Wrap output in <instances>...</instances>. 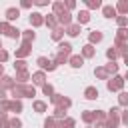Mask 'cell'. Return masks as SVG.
Returning a JSON list of instances; mask_svg holds the SVG:
<instances>
[{
	"label": "cell",
	"instance_id": "26",
	"mask_svg": "<svg viewBox=\"0 0 128 128\" xmlns=\"http://www.w3.org/2000/svg\"><path fill=\"white\" fill-rule=\"evenodd\" d=\"M126 36H128V30L126 28H118V32H116V44L126 42Z\"/></svg>",
	"mask_w": 128,
	"mask_h": 128
},
{
	"label": "cell",
	"instance_id": "51",
	"mask_svg": "<svg viewBox=\"0 0 128 128\" xmlns=\"http://www.w3.org/2000/svg\"><path fill=\"white\" fill-rule=\"evenodd\" d=\"M0 76H4V66L0 64Z\"/></svg>",
	"mask_w": 128,
	"mask_h": 128
},
{
	"label": "cell",
	"instance_id": "47",
	"mask_svg": "<svg viewBox=\"0 0 128 128\" xmlns=\"http://www.w3.org/2000/svg\"><path fill=\"white\" fill-rule=\"evenodd\" d=\"M6 60H8V52H6L4 48H2V50H0V64H4Z\"/></svg>",
	"mask_w": 128,
	"mask_h": 128
},
{
	"label": "cell",
	"instance_id": "4",
	"mask_svg": "<svg viewBox=\"0 0 128 128\" xmlns=\"http://www.w3.org/2000/svg\"><path fill=\"white\" fill-rule=\"evenodd\" d=\"M120 124V108H112L106 116V128H118Z\"/></svg>",
	"mask_w": 128,
	"mask_h": 128
},
{
	"label": "cell",
	"instance_id": "18",
	"mask_svg": "<svg viewBox=\"0 0 128 128\" xmlns=\"http://www.w3.org/2000/svg\"><path fill=\"white\" fill-rule=\"evenodd\" d=\"M50 38H52V40H56V42H62V38H64V28H62V26H56V28L52 30Z\"/></svg>",
	"mask_w": 128,
	"mask_h": 128
},
{
	"label": "cell",
	"instance_id": "33",
	"mask_svg": "<svg viewBox=\"0 0 128 128\" xmlns=\"http://www.w3.org/2000/svg\"><path fill=\"white\" fill-rule=\"evenodd\" d=\"M74 126H76V120L74 118H68V116L62 118V128H74Z\"/></svg>",
	"mask_w": 128,
	"mask_h": 128
},
{
	"label": "cell",
	"instance_id": "24",
	"mask_svg": "<svg viewBox=\"0 0 128 128\" xmlns=\"http://www.w3.org/2000/svg\"><path fill=\"white\" fill-rule=\"evenodd\" d=\"M94 76H96V78H100V80H108V78H110V76H108V72L104 70V66H96V68H94Z\"/></svg>",
	"mask_w": 128,
	"mask_h": 128
},
{
	"label": "cell",
	"instance_id": "8",
	"mask_svg": "<svg viewBox=\"0 0 128 128\" xmlns=\"http://www.w3.org/2000/svg\"><path fill=\"white\" fill-rule=\"evenodd\" d=\"M30 80H32L36 86H44V84H46V74H44L42 70H38V72H34V74L30 76Z\"/></svg>",
	"mask_w": 128,
	"mask_h": 128
},
{
	"label": "cell",
	"instance_id": "5",
	"mask_svg": "<svg viewBox=\"0 0 128 128\" xmlns=\"http://www.w3.org/2000/svg\"><path fill=\"white\" fill-rule=\"evenodd\" d=\"M36 64H38V66L42 68V72H44V70H48V72H52V70H56V66H58V64H56L54 60H48L46 56H38V60H36Z\"/></svg>",
	"mask_w": 128,
	"mask_h": 128
},
{
	"label": "cell",
	"instance_id": "10",
	"mask_svg": "<svg viewBox=\"0 0 128 128\" xmlns=\"http://www.w3.org/2000/svg\"><path fill=\"white\" fill-rule=\"evenodd\" d=\"M88 22H90V12L88 10H80L76 14V24L82 26V24H88Z\"/></svg>",
	"mask_w": 128,
	"mask_h": 128
},
{
	"label": "cell",
	"instance_id": "29",
	"mask_svg": "<svg viewBox=\"0 0 128 128\" xmlns=\"http://www.w3.org/2000/svg\"><path fill=\"white\" fill-rule=\"evenodd\" d=\"M32 108H34V112H46V102H42V100H34Z\"/></svg>",
	"mask_w": 128,
	"mask_h": 128
},
{
	"label": "cell",
	"instance_id": "17",
	"mask_svg": "<svg viewBox=\"0 0 128 128\" xmlns=\"http://www.w3.org/2000/svg\"><path fill=\"white\" fill-rule=\"evenodd\" d=\"M84 98H86V100H96V98H98V88H96V86H88V88L84 90Z\"/></svg>",
	"mask_w": 128,
	"mask_h": 128
},
{
	"label": "cell",
	"instance_id": "31",
	"mask_svg": "<svg viewBox=\"0 0 128 128\" xmlns=\"http://www.w3.org/2000/svg\"><path fill=\"white\" fill-rule=\"evenodd\" d=\"M104 70L108 72V76H110V74H116V72H118V64H116V62H108V64L104 66Z\"/></svg>",
	"mask_w": 128,
	"mask_h": 128
},
{
	"label": "cell",
	"instance_id": "50",
	"mask_svg": "<svg viewBox=\"0 0 128 128\" xmlns=\"http://www.w3.org/2000/svg\"><path fill=\"white\" fill-rule=\"evenodd\" d=\"M2 100H6V92H4V90H0V102H2Z\"/></svg>",
	"mask_w": 128,
	"mask_h": 128
},
{
	"label": "cell",
	"instance_id": "28",
	"mask_svg": "<svg viewBox=\"0 0 128 128\" xmlns=\"http://www.w3.org/2000/svg\"><path fill=\"white\" fill-rule=\"evenodd\" d=\"M114 10H116V14H118V12H120V14H122V16H124V14H126V12H128V2H126V0H122V2H118V6H116V8H114Z\"/></svg>",
	"mask_w": 128,
	"mask_h": 128
},
{
	"label": "cell",
	"instance_id": "39",
	"mask_svg": "<svg viewBox=\"0 0 128 128\" xmlns=\"http://www.w3.org/2000/svg\"><path fill=\"white\" fill-rule=\"evenodd\" d=\"M56 118H52V116H48L46 120H44V128H56Z\"/></svg>",
	"mask_w": 128,
	"mask_h": 128
},
{
	"label": "cell",
	"instance_id": "15",
	"mask_svg": "<svg viewBox=\"0 0 128 128\" xmlns=\"http://www.w3.org/2000/svg\"><path fill=\"white\" fill-rule=\"evenodd\" d=\"M94 120H96V110H84L82 112V122L94 124Z\"/></svg>",
	"mask_w": 128,
	"mask_h": 128
},
{
	"label": "cell",
	"instance_id": "12",
	"mask_svg": "<svg viewBox=\"0 0 128 128\" xmlns=\"http://www.w3.org/2000/svg\"><path fill=\"white\" fill-rule=\"evenodd\" d=\"M102 38H104V34L100 32V30H92L90 34H88V44H98V42H102Z\"/></svg>",
	"mask_w": 128,
	"mask_h": 128
},
{
	"label": "cell",
	"instance_id": "20",
	"mask_svg": "<svg viewBox=\"0 0 128 128\" xmlns=\"http://www.w3.org/2000/svg\"><path fill=\"white\" fill-rule=\"evenodd\" d=\"M20 34H22V42H26V44H32L34 38H36V34H34L32 30H22Z\"/></svg>",
	"mask_w": 128,
	"mask_h": 128
},
{
	"label": "cell",
	"instance_id": "27",
	"mask_svg": "<svg viewBox=\"0 0 128 128\" xmlns=\"http://www.w3.org/2000/svg\"><path fill=\"white\" fill-rule=\"evenodd\" d=\"M102 14H104L106 18H116V10H114V6H102Z\"/></svg>",
	"mask_w": 128,
	"mask_h": 128
},
{
	"label": "cell",
	"instance_id": "3",
	"mask_svg": "<svg viewBox=\"0 0 128 128\" xmlns=\"http://www.w3.org/2000/svg\"><path fill=\"white\" fill-rule=\"evenodd\" d=\"M106 88H108L110 92H122V88H124V76L108 78V80H106Z\"/></svg>",
	"mask_w": 128,
	"mask_h": 128
},
{
	"label": "cell",
	"instance_id": "34",
	"mask_svg": "<svg viewBox=\"0 0 128 128\" xmlns=\"http://www.w3.org/2000/svg\"><path fill=\"white\" fill-rule=\"evenodd\" d=\"M118 102H120L122 108H126V106H128V94H126V92H120V94H118Z\"/></svg>",
	"mask_w": 128,
	"mask_h": 128
},
{
	"label": "cell",
	"instance_id": "43",
	"mask_svg": "<svg viewBox=\"0 0 128 128\" xmlns=\"http://www.w3.org/2000/svg\"><path fill=\"white\" fill-rule=\"evenodd\" d=\"M116 22H118V26H120V28H126L128 18H126V16H116Z\"/></svg>",
	"mask_w": 128,
	"mask_h": 128
},
{
	"label": "cell",
	"instance_id": "21",
	"mask_svg": "<svg viewBox=\"0 0 128 128\" xmlns=\"http://www.w3.org/2000/svg\"><path fill=\"white\" fill-rule=\"evenodd\" d=\"M44 24H46L48 28H52V30H54V28L58 26V20H56V16H54V14H48V16H44Z\"/></svg>",
	"mask_w": 128,
	"mask_h": 128
},
{
	"label": "cell",
	"instance_id": "1",
	"mask_svg": "<svg viewBox=\"0 0 128 128\" xmlns=\"http://www.w3.org/2000/svg\"><path fill=\"white\" fill-rule=\"evenodd\" d=\"M12 100H20V98H32L36 96V88L30 84H14V88L10 90Z\"/></svg>",
	"mask_w": 128,
	"mask_h": 128
},
{
	"label": "cell",
	"instance_id": "44",
	"mask_svg": "<svg viewBox=\"0 0 128 128\" xmlns=\"http://www.w3.org/2000/svg\"><path fill=\"white\" fill-rule=\"evenodd\" d=\"M42 92H44L46 96H52V94H54V88H52V84H44V86H42Z\"/></svg>",
	"mask_w": 128,
	"mask_h": 128
},
{
	"label": "cell",
	"instance_id": "2",
	"mask_svg": "<svg viewBox=\"0 0 128 128\" xmlns=\"http://www.w3.org/2000/svg\"><path fill=\"white\" fill-rule=\"evenodd\" d=\"M50 102L56 106V108H62V110H68L72 106V100L68 96H62V94H52L50 96Z\"/></svg>",
	"mask_w": 128,
	"mask_h": 128
},
{
	"label": "cell",
	"instance_id": "52",
	"mask_svg": "<svg viewBox=\"0 0 128 128\" xmlns=\"http://www.w3.org/2000/svg\"><path fill=\"white\" fill-rule=\"evenodd\" d=\"M0 50H2V42H0Z\"/></svg>",
	"mask_w": 128,
	"mask_h": 128
},
{
	"label": "cell",
	"instance_id": "23",
	"mask_svg": "<svg viewBox=\"0 0 128 128\" xmlns=\"http://www.w3.org/2000/svg\"><path fill=\"white\" fill-rule=\"evenodd\" d=\"M56 52H62V54H72V44L70 42H60Z\"/></svg>",
	"mask_w": 128,
	"mask_h": 128
},
{
	"label": "cell",
	"instance_id": "9",
	"mask_svg": "<svg viewBox=\"0 0 128 128\" xmlns=\"http://www.w3.org/2000/svg\"><path fill=\"white\" fill-rule=\"evenodd\" d=\"M14 78H10V76H0V90H12L14 88Z\"/></svg>",
	"mask_w": 128,
	"mask_h": 128
},
{
	"label": "cell",
	"instance_id": "35",
	"mask_svg": "<svg viewBox=\"0 0 128 128\" xmlns=\"http://www.w3.org/2000/svg\"><path fill=\"white\" fill-rule=\"evenodd\" d=\"M52 118H56V120H62V118H66V110H62V108H54V114H52Z\"/></svg>",
	"mask_w": 128,
	"mask_h": 128
},
{
	"label": "cell",
	"instance_id": "49",
	"mask_svg": "<svg viewBox=\"0 0 128 128\" xmlns=\"http://www.w3.org/2000/svg\"><path fill=\"white\" fill-rule=\"evenodd\" d=\"M36 6H48L46 0H36Z\"/></svg>",
	"mask_w": 128,
	"mask_h": 128
},
{
	"label": "cell",
	"instance_id": "7",
	"mask_svg": "<svg viewBox=\"0 0 128 128\" xmlns=\"http://www.w3.org/2000/svg\"><path fill=\"white\" fill-rule=\"evenodd\" d=\"M32 44H26V42H22V46L16 50V60H22V58H26L30 52H32V48H30Z\"/></svg>",
	"mask_w": 128,
	"mask_h": 128
},
{
	"label": "cell",
	"instance_id": "37",
	"mask_svg": "<svg viewBox=\"0 0 128 128\" xmlns=\"http://www.w3.org/2000/svg\"><path fill=\"white\" fill-rule=\"evenodd\" d=\"M8 128H22L20 118H8Z\"/></svg>",
	"mask_w": 128,
	"mask_h": 128
},
{
	"label": "cell",
	"instance_id": "13",
	"mask_svg": "<svg viewBox=\"0 0 128 128\" xmlns=\"http://www.w3.org/2000/svg\"><path fill=\"white\" fill-rule=\"evenodd\" d=\"M80 56H82V58H94V56H96V48H94L92 44H84Z\"/></svg>",
	"mask_w": 128,
	"mask_h": 128
},
{
	"label": "cell",
	"instance_id": "25",
	"mask_svg": "<svg viewBox=\"0 0 128 128\" xmlns=\"http://www.w3.org/2000/svg\"><path fill=\"white\" fill-rule=\"evenodd\" d=\"M8 112H22V102L20 100H10V104H8Z\"/></svg>",
	"mask_w": 128,
	"mask_h": 128
},
{
	"label": "cell",
	"instance_id": "45",
	"mask_svg": "<svg viewBox=\"0 0 128 128\" xmlns=\"http://www.w3.org/2000/svg\"><path fill=\"white\" fill-rule=\"evenodd\" d=\"M20 32H22V30H18V28H12V30H10V34H8V38H12V40H16V38L20 36Z\"/></svg>",
	"mask_w": 128,
	"mask_h": 128
},
{
	"label": "cell",
	"instance_id": "38",
	"mask_svg": "<svg viewBox=\"0 0 128 128\" xmlns=\"http://www.w3.org/2000/svg\"><path fill=\"white\" fill-rule=\"evenodd\" d=\"M86 6H88L90 10H96V8L102 6V2H100V0H86Z\"/></svg>",
	"mask_w": 128,
	"mask_h": 128
},
{
	"label": "cell",
	"instance_id": "22",
	"mask_svg": "<svg viewBox=\"0 0 128 128\" xmlns=\"http://www.w3.org/2000/svg\"><path fill=\"white\" fill-rule=\"evenodd\" d=\"M64 32H66L68 36H78L82 30H80V26H78V24H70V26H66V28H64Z\"/></svg>",
	"mask_w": 128,
	"mask_h": 128
},
{
	"label": "cell",
	"instance_id": "30",
	"mask_svg": "<svg viewBox=\"0 0 128 128\" xmlns=\"http://www.w3.org/2000/svg\"><path fill=\"white\" fill-rule=\"evenodd\" d=\"M52 10H54V16H58V14H62L66 8H64V2H54L52 4Z\"/></svg>",
	"mask_w": 128,
	"mask_h": 128
},
{
	"label": "cell",
	"instance_id": "48",
	"mask_svg": "<svg viewBox=\"0 0 128 128\" xmlns=\"http://www.w3.org/2000/svg\"><path fill=\"white\" fill-rule=\"evenodd\" d=\"M20 6H22V8H30V6H32V2H30V0H22V2H20Z\"/></svg>",
	"mask_w": 128,
	"mask_h": 128
},
{
	"label": "cell",
	"instance_id": "32",
	"mask_svg": "<svg viewBox=\"0 0 128 128\" xmlns=\"http://www.w3.org/2000/svg\"><path fill=\"white\" fill-rule=\"evenodd\" d=\"M106 58H108L110 62H116V58H118V52H116V50H114V48L110 46V48L106 50Z\"/></svg>",
	"mask_w": 128,
	"mask_h": 128
},
{
	"label": "cell",
	"instance_id": "11",
	"mask_svg": "<svg viewBox=\"0 0 128 128\" xmlns=\"http://www.w3.org/2000/svg\"><path fill=\"white\" fill-rule=\"evenodd\" d=\"M30 24H32L34 28L42 26V24H44V14H40V12H32V14H30Z\"/></svg>",
	"mask_w": 128,
	"mask_h": 128
},
{
	"label": "cell",
	"instance_id": "6",
	"mask_svg": "<svg viewBox=\"0 0 128 128\" xmlns=\"http://www.w3.org/2000/svg\"><path fill=\"white\" fill-rule=\"evenodd\" d=\"M56 20H58V26L66 28V26H70V24H72V14H70L68 10H64L62 14H58V16H56Z\"/></svg>",
	"mask_w": 128,
	"mask_h": 128
},
{
	"label": "cell",
	"instance_id": "41",
	"mask_svg": "<svg viewBox=\"0 0 128 128\" xmlns=\"http://www.w3.org/2000/svg\"><path fill=\"white\" fill-rule=\"evenodd\" d=\"M14 68H16V72H22V70H26V62L24 60H16L14 62Z\"/></svg>",
	"mask_w": 128,
	"mask_h": 128
},
{
	"label": "cell",
	"instance_id": "40",
	"mask_svg": "<svg viewBox=\"0 0 128 128\" xmlns=\"http://www.w3.org/2000/svg\"><path fill=\"white\" fill-rule=\"evenodd\" d=\"M0 128H8V114L0 112Z\"/></svg>",
	"mask_w": 128,
	"mask_h": 128
},
{
	"label": "cell",
	"instance_id": "42",
	"mask_svg": "<svg viewBox=\"0 0 128 128\" xmlns=\"http://www.w3.org/2000/svg\"><path fill=\"white\" fill-rule=\"evenodd\" d=\"M120 122H122L124 126H128V110H126V108L120 110Z\"/></svg>",
	"mask_w": 128,
	"mask_h": 128
},
{
	"label": "cell",
	"instance_id": "36",
	"mask_svg": "<svg viewBox=\"0 0 128 128\" xmlns=\"http://www.w3.org/2000/svg\"><path fill=\"white\" fill-rule=\"evenodd\" d=\"M10 30H12V26H10L6 20H4V22H0V34H6V36H8V34H10Z\"/></svg>",
	"mask_w": 128,
	"mask_h": 128
},
{
	"label": "cell",
	"instance_id": "19",
	"mask_svg": "<svg viewBox=\"0 0 128 128\" xmlns=\"http://www.w3.org/2000/svg\"><path fill=\"white\" fill-rule=\"evenodd\" d=\"M30 80V74H28V70H22V72H16V84H26Z\"/></svg>",
	"mask_w": 128,
	"mask_h": 128
},
{
	"label": "cell",
	"instance_id": "46",
	"mask_svg": "<svg viewBox=\"0 0 128 128\" xmlns=\"http://www.w3.org/2000/svg\"><path fill=\"white\" fill-rule=\"evenodd\" d=\"M64 8L70 12V10H74V8H76V2H74V0H68V2H64Z\"/></svg>",
	"mask_w": 128,
	"mask_h": 128
},
{
	"label": "cell",
	"instance_id": "14",
	"mask_svg": "<svg viewBox=\"0 0 128 128\" xmlns=\"http://www.w3.org/2000/svg\"><path fill=\"white\" fill-rule=\"evenodd\" d=\"M68 64H70L72 68H82V64H84V58H82L80 54H72V56L68 58Z\"/></svg>",
	"mask_w": 128,
	"mask_h": 128
},
{
	"label": "cell",
	"instance_id": "16",
	"mask_svg": "<svg viewBox=\"0 0 128 128\" xmlns=\"http://www.w3.org/2000/svg\"><path fill=\"white\" fill-rule=\"evenodd\" d=\"M18 16H20V10H18V8H8V10H6V22H8V24L14 22V20H18Z\"/></svg>",
	"mask_w": 128,
	"mask_h": 128
}]
</instances>
